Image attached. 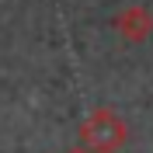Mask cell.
Segmentation results:
<instances>
[{
  "instance_id": "obj_1",
  "label": "cell",
  "mask_w": 153,
  "mask_h": 153,
  "mask_svg": "<svg viewBox=\"0 0 153 153\" xmlns=\"http://www.w3.org/2000/svg\"><path fill=\"white\" fill-rule=\"evenodd\" d=\"M129 143V125L115 108H94L80 122V146L87 153H118Z\"/></svg>"
},
{
  "instance_id": "obj_2",
  "label": "cell",
  "mask_w": 153,
  "mask_h": 153,
  "mask_svg": "<svg viewBox=\"0 0 153 153\" xmlns=\"http://www.w3.org/2000/svg\"><path fill=\"white\" fill-rule=\"evenodd\" d=\"M115 31L125 38V42H146V38L153 35V10L143 7V4H129V7H122L118 14H115Z\"/></svg>"
},
{
  "instance_id": "obj_3",
  "label": "cell",
  "mask_w": 153,
  "mask_h": 153,
  "mask_svg": "<svg viewBox=\"0 0 153 153\" xmlns=\"http://www.w3.org/2000/svg\"><path fill=\"white\" fill-rule=\"evenodd\" d=\"M66 153H87V150H84V146H73V150H66Z\"/></svg>"
}]
</instances>
